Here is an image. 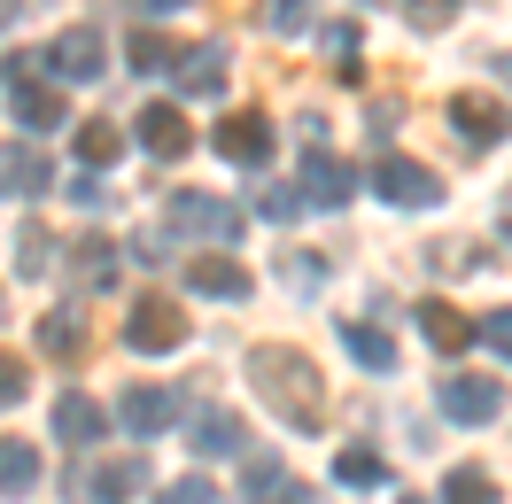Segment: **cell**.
Returning a JSON list of instances; mask_svg holds the SVG:
<instances>
[{
  "label": "cell",
  "mask_w": 512,
  "mask_h": 504,
  "mask_svg": "<svg viewBox=\"0 0 512 504\" xmlns=\"http://www.w3.org/2000/svg\"><path fill=\"white\" fill-rule=\"evenodd\" d=\"M171 225L179 233H202V241H241V210L233 202H218V194H202V187H179L171 194Z\"/></svg>",
  "instance_id": "5b68a950"
},
{
  "label": "cell",
  "mask_w": 512,
  "mask_h": 504,
  "mask_svg": "<svg viewBox=\"0 0 512 504\" xmlns=\"http://www.w3.org/2000/svg\"><path fill=\"white\" fill-rule=\"evenodd\" d=\"M326 55H334V63H357V24H334V32H326Z\"/></svg>",
  "instance_id": "8d00e7d4"
},
{
  "label": "cell",
  "mask_w": 512,
  "mask_h": 504,
  "mask_svg": "<svg viewBox=\"0 0 512 504\" xmlns=\"http://www.w3.org/2000/svg\"><path fill=\"white\" fill-rule=\"evenodd\" d=\"M39 349H47L55 365H78V357H86V318L78 311H47L39 318Z\"/></svg>",
  "instance_id": "ac0fdd59"
},
{
  "label": "cell",
  "mask_w": 512,
  "mask_h": 504,
  "mask_svg": "<svg viewBox=\"0 0 512 504\" xmlns=\"http://www.w3.org/2000/svg\"><path fill=\"white\" fill-rule=\"evenodd\" d=\"M70 272H78V287H109V280H117V241L86 233V241L70 249Z\"/></svg>",
  "instance_id": "44dd1931"
},
{
  "label": "cell",
  "mask_w": 512,
  "mask_h": 504,
  "mask_svg": "<svg viewBox=\"0 0 512 504\" xmlns=\"http://www.w3.org/2000/svg\"><path fill=\"white\" fill-rule=\"evenodd\" d=\"M419 334H427V342L443 349V357H458V349H474V318L458 311V303H443V295H427V303H419Z\"/></svg>",
  "instance_id": "4fadbf2b"
},
{
  "label": "cell",
  "mask_w": 512,
  "mask_h": 504,
  "mask_svg": "<svg viewBox=\"0 0 512 504\" xmlns=\"http://www.w3.org/2000/svg\"><path fill=\"white\" fill-rule=\"evenodd\" d=\"M256 210H264L272 225H288L295 210H303V187H272V179H264V187H256Z\"/></svg>",
  "instance_id": "f546056e"
},
{
  "label": "cell",
  "mask_w": 512,
  "mask_h": 504,
  "mask_svg": "<svg viewBox=\"0 0 512 504\" xmlns=\"http://www.w3.org/2000/svg\"><path fill=\"white\" fill-rule=\"evenodd\" d=\"M47 63H55V78H70V86H94L101 78V32L94 24H70V32L47 47Z\"/></svg>",
  "instance_id": "8fae6325"
},
{
  "label": "cell",
  "mask_w": 512,
  "mask_h": 504,
  "mask_svg": "<svg viewBox=\"0 0 512 504\" xmlns=\"http://www.w3.org/2000/svg\"><path fill=\"white\" fill-rule=\"evenodd\" d=\"M187 280H194V295L241 303L249 295V264H233V256H187Z\"/></svg>",
  "instance_id": "5bb4252c"
},
{
  "label": "cell",
  "mask_w": 512,
  "mask_h": 504,
  "mask_svg": "<svg viewBox=\"0 0 512 504\" xmlns=\"http://www.w3.org/2000/svg\"><path fill=\"white\" fill-rule=\"evenodd\" d=\"M101 427H109V419H101L94 396H63V404H55V435L78 442V450H86V442H101Z\"/></svg>",
  "instance_id": "ffe728a7"
},
{
  "label": "cell",
  "mask_w": 512,
  "mask_h": 504,
  "mask_svg": "<svg viewBox=\"0 0 512 504\" xmlns=\"http://www.w3.org/2000/svg\"><path fill=\"white\" fill-rule=\"evenodd\" d=\"M280 280H288L295 295H319V287H326V264L311 249H288V256H280Z\"/></svg>",
  "instance_id": "f1b7e54d"
},
{
  "label": "cell",
  "mask_w": 512,
  "mask_h": 504,
  "mask_svg": "<svg viewBox=\"0 0 512 504\" xmlns=\"http://www.w3.org/2000/svg\"><path fill=\"white\" fill-rule=\"evenodd\" d=\"M47 264H55V233L39 218H24V233H16V272H24V280H47Z\"/></svg>",
  "instance_id": "cb8c5ba5"
},
{
  "label": "cell",
  "mask_w": 512,
  "mask_h": 504,
  "mask_svg": "<svg viewBox=\"0 0 512 504\" xmlns=\"http://www.w3.org/2000/svg\"><path fill=\"white\" fill-rule=\"evenodd\" d=\"M474 342H489L497 357L512 365V311H489V318H474Z\"/></svg>",
  "instance_id": "836d02e7"
},
{
  "label": "cell",
  "mask_w": 512,
  "mask_h": 504,
  "mask_svg": "<svg viewBox=\"0 0 512 504\" xmlns=\"http://www.w3.org/2000/svg\"><path fill=\"white\" fill-rule=\"evenodd\" d=\"M171 78H179V86H187L194 101L225 94V47H218V39H210V47H187V55H179V70H171Z\"/></svg>",
  "instance_id": "9a60e30c"
},
{
  "label": "cell",
  "mask_w": 512,
  "mask_h": 504,
  "mask_svg": "<svg viewBox=\"0 0 512 504\" xmlns=\"http://www.w3.org/2000/svg\"><path fill=\"white\" fill-rule=\"evenodd\" d=\"M156 63H179V47L163 32H132V70H156Z\"/></svg>",
  "instance_id": "1f68e13d"
},
{
  "label": "cell",
  "mask_w": 512,
  "mask_h": 504,
  "mask_svg": "<svg viewBox=\"0 0 512 504\" xmlns=\"http://www.w3.org/2000/svg\"><path fill=\"white\" fill-rule=\"evenodd\" d=\"M8 101H16V117H24L32 132H55V125H63V94H47L39 78H8Z\"/></svg>",
  "instance_id": "e0dca14e"
},
{
  "label": "cell",
  "mask_w": 512,
  "mask_h": 504,
  "mask_svg": "<svg viewBox=\"0 0 512 504\" xmlns=\"http://www.w3.org/2000/svg\"><path fill=\"white\" fill-rule=\"evenodd\" d=\"M140 148H148V156H187L194 148V125H187V109H179V101H148V109H140Z\"/></svg>",
  "instance_id": "9c48e42d"
},
{
  "label": "cell",
  "mask_w": 512,
  "mask_h": 504,
  "mask_svg": "<svg viewBox=\"0 0 512 504\" xmlns=\"http://www.w3.org/2000/svg\"><path fill=\"white\" fill-rule=\"evenodd\" d=\"M8 16H16V8H8V0H0V32H8Z\"/></svg>",
  "instance_id": "ab89813d"
},
{
  "label": "cell",
  "mask_w": 512,
  "mask_h": 504,
  "mask_svg": "<svg viewBox=\"0 0 512 504\" xmlns=\"http://www.w3.org/2000/svg\"><path fill=\"white\" fill-rule=\"evenodd\" d=\"M443 504H497V481H489L481 466H458L443 481Z\"/></svg>",
  "instance_id": "83f0119b"
},
{
  "label": "cell",
  "mask_w": 512,
  "mask_h": 504,
  "mask_svg": "<svg viewBox=\"0 0 512 504\" xmlns=\"http://www.w3.org/2000/svg\"><path fill=\"white\" fill-rule=\"evenodd\" d=\"M132 8H148V16H171V8H187V0H132Z\"/></svg>",
  "instance_id": "f35d334b"
},
{
  "label": "cell",
  "mask_w": 512,
  "mask_h": 504,
  "mask_svg": "<svg viewBox=\"0 0 512 504\" xmlns=\"http://www.w3.org/2000/svg\"><path fill=\"white\" fill-rule=\"evenodd\" d=\"M125 342L140 349V357H163V349H179L187 342V311L171 303V295H140L125 318Z\"/></svg>",
  "instance_id": "3957f363"
},
{
  "label": "cell",
  "mask_w": 512,
  "mask_h": 504,
  "mask_svg": "<svg viewBox=\"0 0 512 504\" xmlns=\"http://www.w3.org/2000/svg\"><path fill=\"white\" fill-rule=\"evenodd\" d=\"M404 16H412L419 32H443L450 16H458V0H404Z\"/></svg>",
  "instance_id": "e575fe53"
},
{
  "label": "cell",
  "mask_w": 512,
  "mask_h": 504,
  "mask_svg": "<svg viewBox=\"0 0 512 504\" xmlns=\"http://www.w3.org/2000/svg\"><path fill=\"white\" fill-rule=\"evenodd\" d=\"M39 187H47V156L24 148V140L0 148V194H39Z\"/></svg>",
  "instance_id": "d6986e66"
},
{
  "label": "cell",
  "mask_w": 512,
  "mask_h": 504,
  "mask_svg": "<svg viewBox=\"0 0 512 504\" xmlns=\"http://www.w3.org/2000/svg\"><path fill=\"white\" fill-rule=\"evenodd\" d=\"M140 489H148V458H109V466L86 481L94 504H125V497H140Z\"/></svg>",
  "instance_id": "2e32d148"
},
{
  "label": "cell",
  "mask_w": 512,
  "mask_h": 504,
  "mask_svg": "<svg viewBox=\"0 0 512 504\" xmlns=\"http://www.w3.org/2000/svg\"><path fill=\"white\" fill-rule=\"evenodd\" d=\"M505 70H512V63H505Z\"/></svg>",
  "instance_id": "b9f144b4"
},
{
  "label": "cell",
  "mask_w": 512,
  "mask_h": 504,
  "mask_svg": "<svg viewBox=\"0 0 512 504\" xmlns=\"http://www.w3.org/2000/svg\"><path fill=\"white\" fill-rule=\"evenodd\" d=\"M342 342H350V357L365 365V373H388V365H396V342H388L381 326H365V318H350V326H342Z\"/></svg>",
  "instance_id": "7402d4cb"
},
{
  "label": "cell",
  "mask_w": 512,
  "mask_h": 504,
  "mask_svg": "<svg viewBox=\"0 0 512 504\" xmlns=\"http://www.w3.org/2000/svg\"><path fill=\"white\" fill-rule=\"evenodd\" d=\"M357 194V171L342 156H326V148H311L303 156V202H319V210H342Z\"/></svg>",
  "instance_id": "7c38bea8"
},
{
  "label": "cell",
  "mask_w": 512,
  "mask_h": 504,
  "mask_svg": "<svg viewBox=\"0 0 512 504\" xmlns=\"http://www.w3.org/2000/svg\"><path fill=\"white\" fill-rule=\"evenodd\" d=\"M187 435H194V450H202V458H241L249 427H241L225 404H194V411H187Z\"/></svg>",
  "instance_id": "30bf717a"
},
{
  "label": "cell",
  "mask_w": 512,
  "mask_h": 504,
  "mask_svg": "<svg viewBox=\"0 0 512 504\" xmlns=\"http://www.w3.org/2000/svg\"><path fill=\"white\" fill-rule=\"evenodd\" d=\"M179 419H187V396L163 388V380H140V388H125V404H117V427H125L132 442L163 435V427H179Z\"/></svg>",
  "instance_id": "7a4b0ae2"
},
{
  "label": "cell",
  "mask_w": 512,
  "mask_h": 504,
  "mask_svg": "<svg viewBox=\"0 0 512 504\" xmlns=\"http://www.w3.org/2000/svg\"><path fill=\"white\" fill-rule=\"evenodd\" d=\"M163 504H218V489H210L202 473H187V481H171V489H163Z\"/></svg>",
  "instance_id": "d590c367"
},
{
  "label": "cell",
  "mask_w": 512,
  "mask_h": 504,
  "mask_svg": "<svg viewBox=\"0 0 512 504\" xmlns=\"http://www.w3.org/2000/svg\"><path fill=\"white\" fill-rule=\"evenodd\" d=\"M404 504H427V497H404Z\"/></svg>",
  "instance_id": "60d3db41"
},
{
  "label": "cell",
  "mask_w": 512,
  "mask_h": 504,
  "mask_svg": "<svg viewBox=\"0 0 512 504\" xmlns=\"http://www.w3.org/2000/svg\"><path fill=\"white\" fill-rule=\"evenodd\" d=\"M319 24V0H272V32H311Z\"/></svg>",
  "instance_id": "d6a6232c"
},
{
  "label": "cell",
  "mask_w": 512,
  "mask_h": 504,
  "mask_svg": "<svg viewBox=\"0 0 512 504\" xmlns=\"http://www.w3.org/2000/svg\"><path fill=\"white\" fill-rule=\"evenodd\" d=\"M218 156L241 163V171H264V163H272V125H264V109H233V117H225Z\"/></svg>",
  "instance_id": "52a82bcc"
},
{
  "label": "cell",
  "mask_w": 512,
  "mask_h": 504,
  "mask_svg": "<svg viewBox=\"0 0 512 504\" xmlns=\"http://www.w3.org/2000/svg\"><path fill=\"white\" fill-rule=\"evenodd\" d=\"M450 125L466 132L474 148H497V140L512 132V109L497 94H481V86H474V94H450Z\"/></svg>",
  "instance_id": "ba28073f"
},
{
  "label": "cell",
  "mask_w": 512,
  "mask_h": 504,
  "mask_svg": "<svg viewBox=\"0 0 512 504\" xmlns=\"http://www.w3.org/2000/svg\"><path fill=\"white\" fill-rule=\"evenodd\" d=\"M373 194L396 210H427V202H443V179L412 156H373Z\"/></svg>",
  "instance_id": "277c9868"
},
{
  "label": "cell",
  "mask_w": 512,
  "mask_h": 504,
  "mask_svg": "<svg viewBox=\"0 0 512 504\" xmlns=\"http://www.w3.org/2000/svg\"><path fill=\"white\" fill-rule=\"evenodd\" d=\"M70 202H86V210H101L109 194H101V179H70Z\"/></svg>",
  "instance_id": "74e56055"
},
{
  "label": "cell",
  "mask_w": 512,
  "mask_h": 504,
  "mask_svg": "<svg viewBox=\"0 0 512 504\" xmlns=\"http://www.w3.org/2000/svg\"><path fill=\"white\" fill-rule=\"evenodd\" d=\"M24 396H32V365L16 349H0V404H24Z\"/></svg>",
  "instance_id": "4dcf8cb0"
},
{
  "label": "cell",
  "mask_w": 512,
  "mask_h": 504,
  "mask_svg": "<svg viewBox=\"0 0 512 504\" xmlns=\"http://www.w3.org/2000/svg\"><path fill=\"white\" fill-rule=\"evenodd\" d=\"M249 504H303V489L288 481L280 458H256V466H249Z\"/></svg>",
  "instance_id": "603a6c76"
},
{
  "label": "cell",
  "mask_w": 512,
  "mask_h": 504,
  "mask_svg": "<svg viewBox=\"0 0 512 504\" xmlns=\"http://www.w3.org/2000/svg\"><path fill=\"white\" fill-rule=\"evenodd\" d=\"M249 380H256V396L288 419L295 435H311L326 419V380H319V365L303 357V349H288V342H264L249 357Z\"/></svg>",
  "instance_id": "6da1fadb"
},
{
  "label": "cell",
  "mask_w": 512,
  "mask_h": 504,
  "mask_svg": "<svg viewBox=\"0 0 512 504\" xmlns=\"http://www.w3.org/2000/svg\"><path fill=\"white\" fill-rule=\"evenodd\" d=\"M78 156L94 163V171H101V163H117V156H125V132L109 125V117H86V125H78Z\"/></svg>",
  "instance_id": "484cf974"
},
{
  "label": "cell",
  "mask_w": 512,
  "mask_h": 504,
  "mask_svg": "<svg viewBox=\"0 0 512 504\" xmlns=\"http://www.w3.org/2000/svg\"><path fill=\"white\" fill-rule=\"evenodd\" d=\"M435 404H443V419H458V427H489V419L505 411V380H481V373H450L443 388H435Z\"/></svg>",
  "instance_id": "8992f818"
},
{
  "label": "cell",
  "mask_w": 512,
  "mask_h": 504,
  "mask_svg": "<svg viewBox=\"0 0 512 504\" xmlns=\"http://www.w3.org/2000/svg\"><path fill=\"white\" fill-rule=\"evenodd\" d=\"M334 481H342V489H381L388 458L381 450H342V458H334Z\"/></svg>",
  "instance_id": "d4e9b609"
},
{
  "label": "cell",
  "mask_w": 512,
  "mask_h": 504,
  "mask_svg": "<svg viewBox=\"0 0 512 504\" xmlns=\"http://www.w3.org/2000/svg\"><path fill=\"white\" fill-rule=\"evenodd\" d=\"M39 481V458H32V442H0V497H24Z\"/></svg>",
  "instance_id": "4316f807"
}]
</instances>
